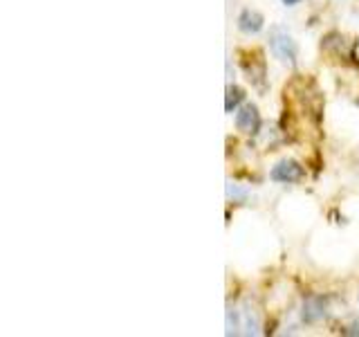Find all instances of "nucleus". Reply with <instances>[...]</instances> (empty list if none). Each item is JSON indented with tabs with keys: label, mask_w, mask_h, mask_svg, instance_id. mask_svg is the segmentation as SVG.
Segmentation results:
<instances>
[{
	"label": "nucleus",
	"mask_w": 359,
	"mask_h": 337,
	"mask_svg": "<svg viewBox=\"0 0 359 337\" xmlns=\"http://www.w3.org/2000/svg\"><path fill=\"white\" fill-rule=\"evenodd\" d=\"M323 315H325V310H323V299L321 297L306 299V303H303V322H308V324L319 322Z\"/></svg>",
	"instance_id": "nucleus-7"
},
{
	"label": "nucleus",
	"mask_w": 359,
	"mask_h": 337,
	"mask_svg": "<svg viewBox=\"0 0 359 337\" xmlns=\"http://www.w3.org/2000/svg\"><path fill=\"white\" fill-rule=\"evenodd\" d=\"M245 99V93L238 88V86H229L227 88V97H224V110L227 112H233L236 108L241 106V101Z\"/></svg>",
	"instance_id": "nucleus-8"
},
{
	"label": "nucleus",
	"mask_w": 359,
	"mask_h": 337,
	"mask_svg": "<svg viewBox=\"0 0 359 337\" xmlns=\"http://www.w3.org/2000/svg\"><path fill=\"white\" fill-rule=\"evenodd\" d=\"M227 196L238 202V200H245V198H247V191H243V189H238L236 185L229 183V185H227Z\"/></svg>",
	"instance_id": "nucleus-9"
},
{
	"label": "nucleus",
	"mask_w": 359,
	"mask_h": 337,
	"mask_svg": "<svg viewBox=\"0 0 359 337\" xmlns=\"http://www.w3.org/2000/svg\"><path fill=\"white\" fill-rule=\"evenodd\" d=\"M269 178L280 185H294L303 180V166L294 160H280L272 171H269Z\"/></svg>",
	"instance_id": "nucleus-4"
},
{
	"label": "nucleus",
	"mask_w": 359,
	"mask_h": 337,
	"mask_svg": "<svg viewBox=\"0 0 359 337\" xmlns=\"http://www.w3.org/2000/svg\"><path fill=\"white\" fill-rule=\"evenodd\" d=\"M280 3L287 5V7H294V5H299V3H301V0H280Z\"/></svg>",
	"instance_id": "nucleus-10"
},
{
	"label": "nucleus",
	"mask_w": 359,
	"mask_h": 337,
	"mask_svg": "<svg viewBox=\"0 0 359 337\" xmlns=\"http://www.w3.org/2000/svg\"><path fill=\"white\" fill-rule=\"evenodd\" d=\"M321 52L334 59H355V43L339 32H330L321 39Z\"/></svg>",
	"instance_id": "nucleus-2"
},
{
	"label": "nucleus",
	"mask_w": 359,
	"mask_h": 337,
	"mask_svg": "<svg viewBox=\"0 0 359 337\" xmlns=\"http://www.w3.org/2000/svg\"><path fill=\"white\" fill-rule=\"evenodd\" d=\"M236 128L243 133H258L261 128V112L254 104H245L236 112Z\"/></svg>",
	"instance_id": "nucleus-5"
},
{
	"label": "nucleus",
	"mask_w": 359,
	"mask_h": 337,
	"mask_svg": "<svg viewBox=\"0 0 359 337\" xmlns=\"http://www.w3.org/2000/svg\"><path fill=\"white\" fill-rule=\"evenodd\" d=\"M241 65L247 74V79L256 86V88H265V77H267V70H265V61L261 59V52H250V54H243L241 52Z\"/></svg>",
	"instance_id": "nucleus-3"
},
{
	"label": "nucleus",
	"mask_w": 359,
	"mask_h": 337,
	"mask_svg": "<svg viewBox=\"0 0 359 337\" xmlns=\"http://www.w3.org/2000/svg\"><path fill=\"white\" fill-rule=\"evenodd\" d=\"M263 25H265V18H263V14H258V11H254V9H243L241 11V16H238V29L243 32V34H258L263 29Z\"/></svg>",
	"instance_id": "nucleus-6"
},
{
	"label": "nucleus",
	"mask_w": 359,
	"mask_h": 337,
	"mask_svg": "<svg viewBox=\"0 0 359 337\" xmlns=\"http://www.w3.org/2000/svg\"><path fill=\"white\" fill-rule=\"evenodd\" d=\"M269 48H272L276 59H280L287 65H297V56H299V48L294 39L290 37V32L283 27H272L269 29Z\"/></svg>",
	"instance_id": "nucleus-1"
}]
</instances>
